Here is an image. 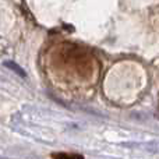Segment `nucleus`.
<instances>
[{"label":"nucleus","mask_w":159,"mask_h":159,"mask_svg":"<svg viewBox=\"0 0 159 159\" xmlns=\"http://www.w3.org/2000/svg\"><path fill=\"white\" fill-rule=\"evenodd\" d=\"M4 66L7 67V69H10V70H13L16 74H18L20 77H22V78H25L27 77V73H25V70L22 69L20 64H17V63H14V61H11V60H7V61H4Z\"/></svg>","instance_id":"obj_1"},{"label":"nucleus","mask_w":159,"mask_h":159,"mask_svg":"<svg viewBox=\"0 0 159 159\" xmlns=\"http://www.w3.org/2000/svg\"><path fill=\"white\" fill-rule=\"evenodd\" d=\"M55 159H82L81 155H74V154H55Z\"/></svg>","instance_id":"obj_2"}]
</instances>
